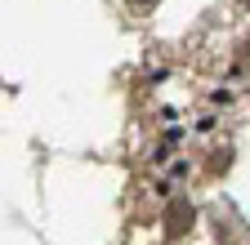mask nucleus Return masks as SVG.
Returning <instances> with one entry per match:
<instances>
[{
  "instance_id": "nucleus-1",
  "label": "nucleus",
  "mask_w": 250,
  "mask_h": 245,
  "mask_svg": "<svg viewBox=\"0 0 250 245\" xmlns=\"http://www.w3.org/2000/svg\"><path fill=\"white\" fill-rule=\"evenodd\" d=\"M192 219H197V214H192V205H188V196H174V201L166 205V227H170L174 236L192 227Z\"/></svg>"
},
{
  "instance_id": "nucleus-2",
  "label": "nucleus",
  "mask_w": 250,
  "mask_h": 245,
  "mask_svg": "<svg viewBox=\"0 0 250 245\" xmlns=\"http://www.w3.org/2000/svg\"><path fill=\"white\" fill-rule=\"evenodd\" d=\"M134 5H152V0H134Z\"/></svg>"
},
{
  "instance_id": "nucleus-3",
  "label": "nucleus",
  "mask_w": 250,
  "mask_h": 245,
  "mask_svg": "<svg viewBox=\"0 0 250 245\" xmlns=\"http://www.w3.org/2000/svg\"><path fill=\"white\" fill-rule=\"evenodd\" d=\"M241 5H250V0H241Z\"/></svg>"
}]
</instances>
